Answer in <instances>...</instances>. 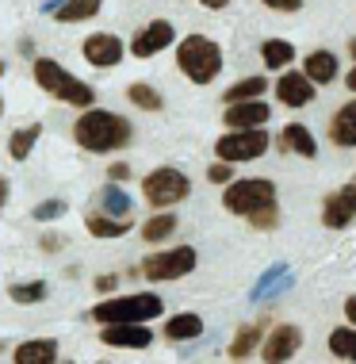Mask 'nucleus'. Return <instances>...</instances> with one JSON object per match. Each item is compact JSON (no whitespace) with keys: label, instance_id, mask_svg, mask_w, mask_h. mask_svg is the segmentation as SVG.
Masks as SVG:
<instances>
[{"label":"nucleus","instance_id":"nucleus-39","mask_svg":"<svg viewBox=\"0 0 356 364\" xmlns=\"http://www.w3.org/2000/svg\"><path fill=\"white\" fill-rule=\"evenodd\" d=\"M345 318L356 326V295H349V299H345Z\"/></svg>","mask_w":356,"mask_h":364},{"label":"nucleus","instance_id":"nucleus-26","mask_svg":"<svg viewBox=\"0 0 356 364\" xmlns=\"http://www.w3.org/2000/svg\"><path fill=\"white\" fill-rule=\"evenodd\" d=\"M261 58L269 70H284V65H291L295 58V46L284 43V38H269V43H261Z\"/></svg>","mask_w":356,"mask_h":364},{"label":"nucleus","instance_id":"nucleus-30","mask_svg":"<svg viewBox=\"0 0 356 364\" xmlns=\"http://www.w3.org/2000/svg\"><path fill=\"white\" fill-rule=\"evenodd\" d=\"M100 208H104L107 215H115V219H126V215H131V200H126L123 188L107 184V188L100 192Z\"/></svg>","mask_w":356,"mask_h":364},{"label":"nucleus","instance_id":"nucleus-25","mask_svg":"<svg viewBox=\"0 0 356 364\" xmlns=\"http://www.w3.org/2000/svg\"><path fill=\"white\" fill-rule=\"evenodd\" d=\"M100 8H104V0H65L54 16L62 19V23H81V19H92Z\"/></svg>","mask_w":356,"mask_h":364},{"label":"nucleus","instance_id":"nucleus-11","mask_svg":"<svg viewBox=\"0 0 356 364\" xmlns=\"http://www.w3.org/2000/svg\"><path fill=\"white\" fill-rule=\"evenodd\" d=\"M81 54H85L88 65H96V70H112V65L123 62V38L112 35V31H96V35L85 38Z\"/></svg>","mask_w":356,"mask_h":364},{"label":"nucleus","instance_id":"nucleus-21","mask_svg":"<svg viewBox=\"0 0 356 364\" xmlns=\"http://www.w3.org/2000/svg\"><path fill=\"white\" fill-rule=\"evenodd\" d=\"M200 333H203V318L192 314V311L173 314V318L165 322V338L169 341H192V338H200Z\"/></svg>","mask_w":356,"mask_h":364},{"label":"nucleus","instance_id":"nucleus-34","mask_svg":"<svg viewBox=\"0 0 356 364\" xmlns=\"http://www.w3.org/2000/svg\"><path fill=\"white\" fill-rule=\"evenodd\" d=\"M207 181H211V184H230L234 181V165L219 157V165H211V169H207Z\"/></svg>","mask_w":356,"mask_h":364},{"label":"nucleus","instance_id":"nucleus-9","mask_svg":"<svg viewBox=\"0 0 356 364\" xmlns=\"http://www.w3.org/2000/svg\"><path fill=\"white\" fill-rule=\"evenodd\" d=\"M352 219H356V176L345 181V188L330 192L322 203V226H330V230H341V226H349Z\"/></svg>","mask_w":356,"mask_h":364},{"label":"nucleus","instance_id":"nucleus-45","mask_svg":"<svg viewBox=\"0 0 356 364\" xmlns=\"http://www.w3.org/2000/svg\"><path fill=\"white\" fill-rule=\"evenodd\" d=\"M0 115H4V100H0Z\"/></svg>","mask_w":356,"mask_h":364},{"label":"nucleus","instance_id":"nucleus-17","mask_svg":"<svg viewBox=\"0 0 356 364\" xmlns=\"http://www.w3.org/2000/svg\"><path fill=\"white\" fill-rule=\"evenodd\" d=\"M280 150L299 154V157H314V154H318V142H314L311 127H303V123H288V127L280 131Z\"/></svg>","mask_w":356,"mask_h":364},{"label":"nucleus","instance_id":"nucleus-32","mask_svg":"<svg viewBox=\"0 0 356 364\" xmlns=\"http://www.w3.org/2000/svg\"><path fill=\"white\" fill-rule=\"evenodd\" d=\"M31 215H35V223H54L65 215V200H43V203H35Z\"/></svg>","mask_w":356,"mask_h":364},{"label":"nucleus","instance_id":"nucleus-5","mask_svg":"<svg viewBox=\"0 0 356 364\" xmlns=\"http://www.w3.org/2000/svg\"><path fill=\"white\" fill-rule=\"evenodd\" d=\"M142 196H146V203H150V208L169 211V208H176V203H184L188 196H192V181H188L180 169H173V165H161V169L146 173Z\"/></svg>","mask_w":356,"mask_h":364},{"label":"nucleus","instance_id":"nucleus-23","mask_svg":"<svg viewBox=\"0 0 356 364\" xmlns=\"http://www.w3.org/2000/svg\"><path fill=\"white\" fill-rule=\"evenodd\" d=\"M38 134H43V123H31V127H19V131L8 139V154H12V161H27L38 142Z\"/></svg>","mask_w":356,"mask_h":364},{"label":"nucleus","instance_id":"nucleus-27","mask_svg":"<svg viewBox=\"0 0 356 364\" xmlns=\"http://www.w3.org/2000/svg\"><path fill=\"white\" fill-rule=\"evenodd\" d=\"M330 353L338 360H356V326H352V322L330 333Z\"/></svg>","mask_w":356,"mask_h":364},{"label":"nucleus","instance_id":"nucleus-13","mask_svg":"<svg viewBox=\"0 0 356 364\" xmlns=\"http://www.w3.org/2000/svg\"><path fill=\"white\" fill-rule=\"evenodd\" d=\"M169 43H176L173 23H169V19H153L150 27H142V31L131 38V54L134 58H153V54H161Z\"/></svg>","mask_w":356,"mask_h":364},{"label":"nucleus","instance_id":"nucleus-2","mask_svg":"<svg viewBox=\"0 0 356 364\" xmlns=\"http://www.w3.org/2000/svg\"><path fill=\"white\" fill-rule=\"evenodd\" d=\"M176 65L192 85H211L222 73V50L207 35H188L176 43Z\"/></svg>","mask_w":356,"mask_h":364},{"label":"nucleus","instance_id":"nucleus-40","mask_svg":"<svg viewBox=\"0 0 356 364\" xmlns=\"http://www.w3.org/2000/svg\"><path fill=\"white\" fill-rule=\"evenodd\" d=\"M200 4H203V8H211V12H219V8H226L230 0H200Z\"/></svg>","mask_w":356,"mask_h":364},{"label":"nucleus","instance_id":"nucleus-24","mask_svg":"<svg viewBox=\"0 0 356 364\" xmlns=\"http://www.w3.org/2000/svg\"><path fill=\"white\" fill-rule=\"evenodd\" d=\"M261 326H264V322H253V326H245V330L230 341L226 357H230V360H245V357H253V349H261Z\"/></svg>","mask_w":356,"mask_h":364},{"label":"nucleus","instance_id":"nucleus-31","mask_svg":"<svg viewBox=\"0 0 356 364\" xmlns=\"http://www.w3.org/2000/svg\"><path fill=\"white\" fill-rule=\"evenodd\" d=\"M8 295H12L16 303H43L46 295H50V288H46V280H31V284H12Z\"/></svg>","mask_w":356,"mask_h":364},{"label":"nucleus","instance_id":"nucleus-38","mask_svg":"<svg viewBox=\"0 0 356 364\" xmlns=\"http://www.w3.org/2000/svg\"><path fill=\"white\" fill-rule=\"evenodd\" d=\"M43 250H46V253L62 250V238H58V234H46V238H43Z\"/></svg>","mask_w":356,"mask_h":364},{"label":"nucleus","instance_id":"nucleus-41","mask_svg":"<svg viewBox=\"0 0 356 364\" xmlns=\"http://www.w3.org/2000/svg\"><path fill=\"white\" fill-rule=\"evenodd\" d=\"M345 85H349V92H356V65H352L349 73H345Z\"/></svg>","mask_w":356,"mask_h":364},{"label":"nucleus","instance_id":"nucleus-33","mask_svg":"<svg viewBox=\"0 0 356 364\" xmlns=\"http://www.w3.org/2000/svg\"><path fill=\"white\" fill-rule=\"evenodd\" d=\"M276 219H280V211H276V203H269V208H261V211L249 215V226H257V230H272Z\"/></svg>","mask_w":356,"mask_h":364},{"label":"nucleus","instance_id":"nucleus-3","mask_svg":"<svg viewBox=\"0 0 356 364\" xmlns=\"http://www.w3.org/2000/svg\"><path fill=\"white\" fill-rule=\"evenodd\" d=\"M35 85L46 88L54 100H62V104H69V107H81V112L96 104L92 85L77 81V77L69 73L62 62H54V58H38V62H35Z\"/></svg>","mask_w":356,"mask_h":364},{"label":"nucleus","instance_id":"nucleus-28","mask_svg":"<svg viewBox=\"0 0 356 364\" xmlns=\"http://www.w3.org/2000/svg\"><path fill=\"white\" fill-rule=\"evenodd\" d=\"M126 100H131L134 107H142V112H161V92H157L153 85H146V81H134L131 88H126Z\"/></svg>","mask_w":356,"mask_h":364},{"label":"nucleus","instance_id":"nucleus-42","mask_svg":"<svg viewBox=\"0 0 356 364\" xmlns=\"http://www.w3.org/2000/svg\"><path fill=\"white\" fill-rule=\"evenodd\" d=\"M8 203V181H0V208Z\"/></svg>","mask_w":356,"mask_h":364},{"label":"nucleus","instance_id":"nucleus-37","mask_svg":"<svg viewBox=\"0 0 356 364\" xmlns=\"http://www.w3.org/2000/svg\"><path fill=\"white\" fill-rule=\"evenodd\" d=\"M107 173H112V181H126V176H131V165H112Z\"/></svg>","mask_w":356,"mask_h":364},{"label":"nucleus","instance_id":"nucleus-35","mask_svg":"<svg viewBox=\"0 0 356 364\" xmlns=\"http://www.w3.org/2000/svg\"><path fill=\"white\" fill-rule=\"evenodd\" d=\"M261 4H269L272 12H299L303 0H261Z\"/></svg>","mask_w":356,"mask_h":364},{"label":"nucleus","instance_id":"nucleus-6","mask_svg":"<svg viewBox=\"0 0 356 364\" xmlns=\"http://www.w3.org/2000/svg\"><path fill=\"white\" fill-rule=\"evenodd\" d=\"M276 203V184L264 181V176H249V181H230L222 192V208L230 215H245L249 219L253 211Z\"/></svg>","mask_w":356,"mask_h":364},{"label":"nucleus","instance_id":"nucleus-22","mask_svg":"<svg viewBox=\"0 0 356 364\" xmlns=\"http://www.w3.org/2000/svg\"><path fill=\"white\" fill-rule=\"evenodd\" d=\"M269 92V77L264 73H257V77H245V81H237L230 85L222 92V104H237V100H257V96H264Z\"/></svg>","mask_w":356,"mask_h":364},{"label":"nucleus","instance_id":"nucleus-19","mask_svg":"<svg viewBox=\"0 0 356 364\" xmlns=\"http://www.w3.org/2000/svg\"><path fill=\"white\" fill-rule=\"evenodd\" d=\"M333 146H356V100H349L330 123Z\"/></svg>","mask_w":356,"mask_h":364},{"label":"nucleus","instance_id":"nucleus-43","mask_svg":"<svg viewBox=\"0 0 356 364\" xmlns=\"http://www.w3.org/2000/svg\"><path fill=\"white\" fill-rule=\"evenodd\" d=\"M349 54H352V62H356V38H352V43H349Z\"/></svg>","mask_w":356,"mask_h":364},{"label":"nucleus","instance_id":"nucleus-20","mask_svg":"<svg viewBox=\"0 0 356 364\" xmlns=\"http://www.w3.org/2000/svg\"><path fill=\"white\" fill-rule=\"evenodd\" d=\"M303 73L311 77L314 85H330L333 77H338V54H330V50H314V54L303 62Z\"/></svg>","mask_w":356,"mask_h":364},{"label":"nucleus","instance_id":"nucleus-16","mask_svg":"<svg viewBox=\"0 0 356 364\" xmlns=\"http://www.w3.org/2000/svg\"><path fill=\"white\" fill-rule=\"evenodd\" d=\"M16 364H54L58 360V341L54 338H31L23 346H16L12 353Z\"/></svg>","mask_w":356,"mask_h":364},{"label":"nucleus","instance_id":"nucleus-18","mask_svg":"<svg viewBox=\"0 0 356 364\" xmlns=\"http://www.w3.org/2000/svg\"><path fill=\"white\" fill-rule=\"evenodd\" d=\"M85 226H88L92 238H123V234L131 230V219H115V215H104V211H88Z\"/></svg>","mask_w":356,"mask_h":364},{"label":"nucleus","instance_id":"nucleus-12","mask_svg":"<svg viewBox=\"0 0 356 364\" xmlns=\"http://www.w3.org/2000/svg\"><path fill=\"white\" fill-rule=\"evenodd\" d=\"M303 346V330L299 326H291V322H280L269 338H264V346H261V360H269V364H280V360H291L295 353H299Z\"/></svg>","mask_w":356,"mask_h":364},{"label":"nucleus","instance_id":"nucleus-10","mask_svg":"<svg viewBox=\"0 0 356 364\" xmlns=\"http://www.w3.org/2000/svg\"><path fill=\"white\" fill-rule=\"evenodd\" d=\"M100 341L112 349H150L153 330L146 326V322H107L100 330Z\"/></svg>","mask_w":356,"mask_h":364},{"label":"nucleus","instance_id":"nucleus-14","mask_svg":"<svg viewBox=\"0 0 356 364\" xmlns=\"http://www.w3.org/2000/svg\"><path fill=\"white\" fill-rule=\"evenodd\" d=\"M272 115V107L264 104V96H257V100H237V104H226L222 112V123L226 127H264Z\"/></svg>","mask_w":356,"mask_h":364},{"label":"nucleus","instance_id":"nucleus-44","mask_svg":"<svg viewBox=\"0 0 356 364\" xmlns=\"http://www.w3.org/2000/svg\"><path fill=\"white\" fill-rule=\"evenodd\" d=\"M0 77H4V62H0Z\"/></svg>","mask_w":356,"mask_h":364},{"label":"nucleus","instance_id":"nucleus-8","mask_svg":"<svg viewBox=\"0 0 356 364\" xmlns=\"http://www.w3.org/2000/svg\"><path fill=\"white\" fill-rule=\"evenodd\" d=\"M195 250L192 245H176V250H161V253H153V257H146L142 261V277L150 280V284H165V280H180L188 277V272L195 269Z\"/></svg>","mask_w":356,"mask_h":364},{"label":"nucleus","instance_id":"nucleus-7","mask_svg":"<svg viewBox=\"0 0 356 364\" xmlns=\"http://www.w3.org/2000/svg\"><path fill=\"white\" fill-rule=\"evenodd\" d=\"M269 150V134H264V127H230V134H222L219 142H215V154L222 157V161H253V157H261Z\"/></svg>","mask_w":356,"mask_h":364},{"label":"nucleus","instance_id":"nucleus-1","mask_svg":"<svg viewBox=\"0 0 356 364\" xmlns=\"http://www.w3.org/2000/svg\"><path fill=\"white\" fill-rule=\"evenodd\" d=\"M73 139L88 154H112L131 142V123L115 112H104V107H85L81 119L73 123Z\"/></svg>","mask_w":356,"mask_h":364},{"label":"nucleus","instance_id":"nucleus-15","mask_svg":"<svg viewBox=\"0 0 356 364\" xmlns=\"http://www.w3.org/2000/svg\"><path fill=\"white\" fill-rule=\"evenodd\" d=\"M276 96L288 107H306L314 100V81L306 73H284L280 81H276Z\"/></svg>","mask_w":356,"mask_h":364},{"label":"nucleus","instance_id":"nucleus-4","mask_svg":"<svg viewBox=\"0 0 356 364\" xmlns=\"http://www.w3.org/2000/svg\"><path fill=\"white\" fill-rule=\"evenodd\" d=\"M161 314H165L161 295L138 291V295H115V299L96 303L88 318L100 322V326H107V322H150V318H161Z\"/></svg>","mask_w":356,"mask_h":364},{"label":"nucleus","instance_id":"nucleus-36","mask_svg":"<svg viewBox=\"0 0 356 364\" xmlns=\"http://www.w3.org/2000/svg\"><path fill=\"white\" fill-rule=\"evenodd\" d=\"M119 284V277H96V291H112Z\"/></svg>","mask_w":356,"mask_h":364},{"label":"nucleus","instance_id":"nucleus-29","mask_svg":"<svg viewBox=\"0 0 356 364\" xmlns=\"http://www.w3.org/2000/svg\"><path fill=\"white\" fill-rule=\"evenodd\" d=\"M173 230H176V215L173 211H161V215H153V219L142 226V238L153 245V242H165Z\"/></svg>","mask_w":356,"mask_h":364}]
</instances>
